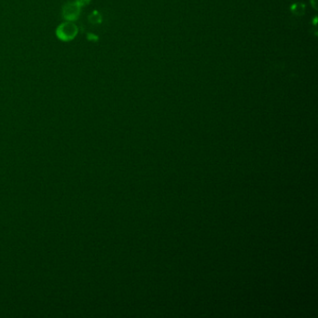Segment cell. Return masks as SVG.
Instances as JSON below:
<instances>
[{"label":"cell","mask_w":318,"mask_h":318,"mask_svg":"<svg viewBox=\"0 0 318 318\" xmlns=\"http://www.w3.org/2000/svg\"><path fill=\"white\" fill-rule=\"evenodd\" d=\"M77 34H78V27L75 23L71 22L70 21L63 22L62 25H60L56 30L57 37L64 41H69V40L74 39Z\"/></svg>","instance_id":"cell-1"},{"label":"cell","mask_w":318,"mask_h":318,"mask_svg":"<svg viewBox=\"0 0 318 318\" xmlns=\"http://www.w3.org/2000/svg\"><path fill=\"white\" fill-rule=\"evenodd\" d=\"M79 14H80V6L78 5L77 2L67 4L64 9V15L65 19L68 21L75 20Z\"/></svg>","instance_id":"cell-2"},{"label":"cell","mask_w":318,"mask_h":318,"mask_svg":"<svg viewBox=\"0 0 318 318\" xmlns=\"http://www.w3.org/2000/svg\"><path fill=\"white\" fill-rule=\"evenodd\" d=\"M76 2L78 3V5L81 7V6L84 5L85 3H88V2H89V0H77Z\"/></svg>","instance_id":"cell-3"}]
</instances>
